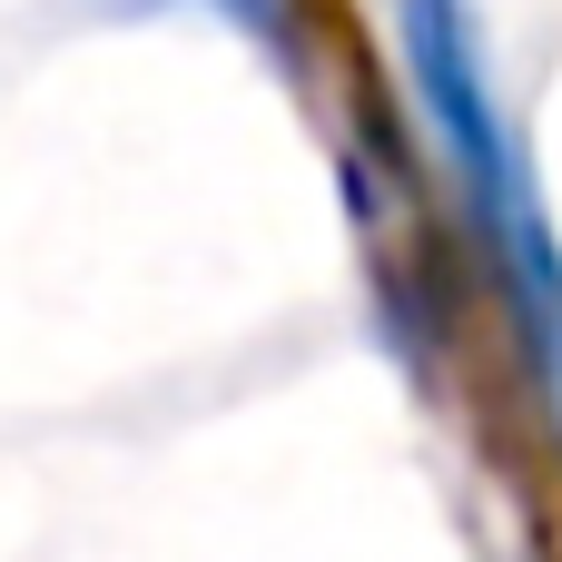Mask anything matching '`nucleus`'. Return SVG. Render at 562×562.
Returning a JSON list of instances; mask_svg holds the SVG:
<instances>
[{
    "label": "nucleus",
    "mask_w": 562,
    "mask_h": 562,
    "mask_svg": "<svg viewBox=\"0 0 562 562\" xmlns=\"http://www.w3.org/2000/svg\"><path fill=\"white\" fill-rule=\"evenodd\" d=\"M217 20H237V30H257V40H277L286 49V20H277V0H207Z\"/></svg>",
    "instance_id": "2"
},
{
    "label": "nucleus",
    "mask_w": 562,
    "mask_h": 562,
    "mask_svg": "<svg viewBox=\"0 0 562 562\" xmlns=\"http://www.w3.org/2000/svg\"><path fill=\"white\" fill-rule=\"evenodd\" d=\"M405 69H415V99L464 178V207L484 227V257L494 277L514 286V316H524V346L543 366V395L562 415V247L553 217L533 198V168L514 148V119L494 99V69H484V40H474V10L464 0H405Z\"/></svg>",
    "instance_id": "1"
}]
</instances>
